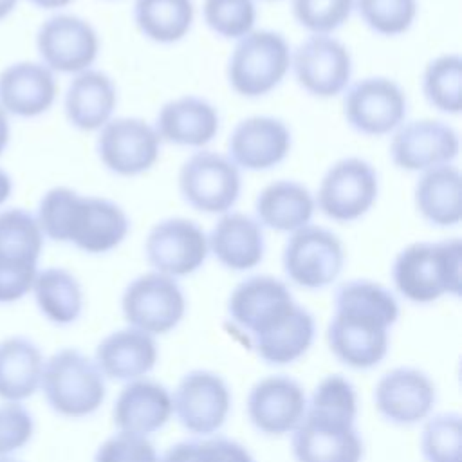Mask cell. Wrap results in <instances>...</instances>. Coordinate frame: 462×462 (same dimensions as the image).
<instances>
[{"instance_id":"obj_15","label":"cell","mask_w":462,"mask_h":462,"mask_svg":"<svg viewBox=\"0 0 462 462\" xmlns=\"http://www.w3.org/2000/svg\"><path fill=\"white\" fill-rule=\"evenodd\" d=\"M161 137L153 125L139 117H112L96 141L103 166L119 177H135L159 159Z\"/></svg>"},{"instance_id":"obj_41","label":"cell","mask_w":462,"mask_h":462,"mask_svg":"<svg viewBox=\"0 0 462 462\" xmlns=\"http://www.w3.org/2000/svg\"><path fill=\"white\" fill-rule=\"evenodd\" d=\"M296 22L310 34H332L352 14L354 0H291Z\"/></svg>"},{"instance_id":"obj_40","label":"cell","mask_w":462,"mask_h":462,"mask_svg":"<svg viewBox=\"0 0 462 462\" xmlns=\"http://www.w3.org/2000/svg\"><path fill=\"white\" fill-rule=\"evenodd\" d=\"M307 411L330 415L356 422L357 417V393L354 384L341 374L323 377L310 397L307 399Z\"/></svg>"},{"instance_id":"obj_1","label":"cell","mask_w":462,"mask_h":462,"mask_svg":"<svg viewBox=\"0 0 462 462\" xmlns=\"http://www.w3.org/2000/svg\"><path fill=\"white\" fill-rule=\"evenodd\" d=\"M399 318L393 292L372 280H348L334 292L327 343L348 368L370 370L388 354L390 328Z\"/></svg>"},{"instance_id":"obj_33","label":"cell","mask_w":462,"mask_h":462,"mask_svg":"<svg viewBox=\"0 0 462 462\" xmlns=\"http://www.w3.org/2000/svg\"><path fill=\"white\" fill-rule=\"evenodd\" d=\"M31 292L40 312L54 325H70L83 312L81 283L63 267L38 271Z\"/></svg>"},{"instance_id":"obj_39","label":"cell","mask_w":462,"mask_h":462,"mask_svg":"<svg viewBox=\"0 0 462 462\" xmlns=\"http://www.w3.org/2000/svg\"><path fill=\"white\" fill-rule=\"evenodd\" d=\"M202 18L220 38L240 40L254 31V0H204Z\"/></svg>"},{"instance_id":"obj_5","label":"cell","mask_w":462,"mask_h":462,"mask_svg":"<svg viewBox=\"0 0 462 462\" xmlns=\"http://www.w3.org/2000/svg\"><path fill=\"white\" fill-rule=\"evenodd\" d=\"M43 233L36 217L22 208L0 209V305L27 296L38 274Z\"/></svg>"},{"instance_id":"obj_47","label":"cell","mask_w":462,"mask_h":462,"mask_svg":"<svg viewBox=\"0 0 462 462\" xmlns=\"http://www.w3.org/2000/svg\"><path fill=\"white\" fill-rule=\"evenodd\" d=\"M18 0H0V22L5 20L14 9H16Z\"/></svg>"},{"instance_id":"obj_46","label":"cell","mask_w":462,"mask_h":462,"mask_svg":"<svg viewBox=\"0 0 462 462\" xmlns=\"http://www.w3.org/2000/svg\"><path fill=\"white\" fill-rule=\"evenodd\" d=\"M29 4H32L38 9H45V11H56L61 7H67L69 4H72L74 0H27Z\"/></svg>"},{"instance_id":"obj_22","label":"cell","mask_w":462,"mask_h":462,"mask_svg":"<svg viewBox=\"0 0 462 462\" xmlns=\"http://www.w3.org/2000/svg\"><path fill=\"white\" fill-rule=\"evenodd\" d=\"M291 146L292 135L282 119L251 116L233 128L227 141V157L238 170L265 171L283 162Z\"/></svg>"},{"instance_id":"obj_29","label":"cell","mask_w":462,"mask_h":462,"mask_svg":"<svg viewBox=\"0 0 462 462\" xmlns=\"http://www.w3.org/2000/svg\"><path fill=\"white\" fill-rule=\"evenodd\" d=\"M316 209L314 195L296 180H274L267 184L254 200L256 220L262 227L278 233H294L307 224Z\"/></svg>"},{"instance_id":"obj_31","label":"cell","mask_w":462,"mask_h":462,"mask_svg":"<svg viewBox=\"0 0 462 462\" xmlns=\"http://www.w3.org/2000/svg\"><path fill=\"white\" fill-rule=\"evenodd\" d=\"M43 354L36 343L22 336L0 341V399L22 402L40 388Z\"/></svg>"},{"instance_id":"obj_10","label":"cell","mask_w":462,"mask_h":462,"mask_svg":"<svg viewBox=\"0 0 462 462\" xmlns=\"http://www.w3.org/2000/svg\"><path fill=\"white\" fill-rule=\"evenodd\" d=\"M377 195L379 177L375 168L361 157H345L325 171L314 200L327 218L354 222L372 209Z\"/></svg>"},{"instance_id":"obj_26","label":"cell","mask_w":462,"mask_h":462,"mask_svg":"<svg viewBox=\"0 0 462 462\" xmlns=\"http://www.w3.org/2000/svg\"><path fill=\"white\" fill-rule=\"evenodd\" d=\"M220 128L215 105L197 96H182L164 103L155 119L161 141L188 148H204Z\"/></svg>"},{"instance_id":"obj_28","label":"cell","mask_w":462,"mask_h":462,"mask_svg":"<svg viewBox=\"0 0 462 462\" xmlns=\"http://www.w3.org/2000/svg\"><path fill=\"white\" fill-rule=\"evenodd\" d=\"M116 106L117 88L112 78L96 69L74 74L63 99L67 121L81 132H99L112 119Z\"/></svg>"},{"instance_id":"obj_2","label":"cell","mask_w":462,"mask_h":462,"mask_svg":"<svg viewBox=\"0 0 462 462\" xmlns=\"http://www.w3.org/2000/svg\"><path fill=\"white\" fill-rule=\"evenodd\" d=\"M34 217L45 238L72 244L88 254L116 249L130 229V220L119 204L105 197L81 195L67 186L47 189Z\"/></svg>"},{"instance_id":"obj_37","label":"cell","mask_w":462,"mask_h":462,"mask_svg":"<svg viewBox=\"0 0 462 462\" xmlns=\"http://www.w3.org/2000/svg\"><path fill=\"white\" fill-rule=\"evenodd\" d=\"M159 462H254L249 449L227 437L180 440L166 449Z\"/></svg>"},{"instance_id":"obj_48","label":"cell","mask_w":462,"mask_h":462,"mask_svg":"<svg viewBox=\"0 0 462 462\" xmlns=\"http://www.w3.org/2000/svg\"><path fill=\"white\" fill-rule=\"evenodd\" d=\"M0 462H18L14 458H9V457H0Z\"/></svg>"},{"instance_id":"obj_8","label":"cell","mask_w":462,"mask_h":462,"mask_svg":"<svg viewBox=\"0 0 462 462\" xmlns=\"http://www.w3.org/2000/svg\"><path fill=\"white\" fill-rule=\"evenodd\" d=\"M121 310L128 327L150 336H161L182 321L186 296L175 278L150 271L139 274L125 287Z\"/></svg>"},{"instance_id":"obj_44","label":"cell","mask_w":462,"mask_h":462,"mask_svg":"<svg viewBox=\"0 0 462 462\" xmlns=\"http://www.w3.org/2000/svg\"><path fill=\"white\" fill-rule=\"evenodd\" d=\"M13 189H14L13 177L4 168H0V208L9 200V197L13 195Z\"/></svg>"},{"instance_id":"obj_42","label":"cell","mask_w":462,"mask_h":462,"mask_svg":"<svg viewBox=\"0 0 462 462\" xmlns=\"http://www.w3.org/2000/svg\"><path fill=\"white\" fill-rule=\"evenodd\" d=\"M34 433V419L22 402L0 404V457L22 449Z\"/></svg>"},{"instance_id":"obj_21","label":"cell","mask_w":462,"mask_h":462,"mask_svg":"<svg viewBox=\"0 0 462 462\" xmlns=\"http://www.w3.org/2000/svg\"><path fill=\"white\" fill-rule=\"evenodd\" d=\"M307 408L303 386L283 374L256 381L245 401L249 422L263 435L278 437L292 433L301 422Z\"/></svg>"},{"instance_id":"obj_45","label":"cell","mask_w":462,"mask_h":462,"mask_svg":"<svg viewBox=\"0 0 462 462\" xmlns=\"http://www.w3.org/2000/svg\"><path fill=\"white\" fill-rule=\"evenodd\" d=\"M9 139H11V123H9V116L0 108V157L4 155L5 148L9 146Z\"/></svg>"},{"instance_id":"obj_17","label":"cell","mask_w":462,"mask_h":462,"mask_svg":"<svg viewBox=\"0 0 462 462\" xmlns=\"http://www.w3.org/2000/svg\"><path fill=\"white\" fill-rule=\"evenodd\" d=\"M296 305L285 282L269 274H256L242 280L231 291L227 314L253 339L278 327Z\"/></svg>"},{"instance_id":"obj_43","label":"cell","mask_w":462,"mask_h":462,"mask_svg":"<svg viewBox=\"0 0 462 462\" xmlns=\"http://www.w3.org/2000/svg\"><path fill=\"white\" fill-rule=\"evenodd\" d=\"M94 462H159V455L146 437L117 431L97 448Z\"/></svg>"},{"instance_id":"obj_16","label":"cell","mask_w":462,"mask_h":462,"mask_svg":"<svg viewBox=\"0 0 462 462\" xmlns=\"http://www.w3.org/2000/svg\"><path fill=\"white\" fill-rule=\"evenodd\" d=\"M208 254V235L197 222L182 217L157 222L144 242V256L152 269L175 280L199 271Z\"/></svg>"},{"instance_id":"obj_12","label":"cell","mask_w":462,"mask_h":462,"mask_svg":"<svg viewBox=\"0 0 462 462\" xmlns=\"http://www.w3.org/2000/svg\"><path fill=\"white\" fill-rule=\"evenodd\" d=\"M36 51L49 70L74 76L97 60L99 36L88 20L60 13L38 27Z\"/></svg>"},{"instance_id":"obj_18","label":"cell","mask_w":462,"mask_h":462,"mask_svg":"<svg viewBox=\"0 0 462 462\" xmlns=\"http://www.w3.org/2000/svg\"><path fill=\"white\" fill-rule=\"evenodd\" d=\"M460 152L458 132L439 119H415L402 123L392 137L390 159L404 171H426L453 164Z\"/></svg>"},{"instance_id":"obj_19","label":"cell","mask_w":462,"mask_h":462,"mask_svg":"<svg viewBox=\"0 0 462 462\" xmlns=\"http://www.w3.org/2000/svg\"><path fill=\"white\" fill-rule=\"evenodd\" d=\"M291 448L296 462H361L365 455L356 422L307 410L292 431Z\"/></svg>"},{"instance_id":"obj_23","label":"cell","mask_w":462,"mask_h":462,"mask_svg":"<svg viewBox=\"0 0 462 462\" xmlns=\"http://www.w3.org/2000/svg\"><path fill=\"white\" fill-rule=\"evenodd\" d=\"M58 96L54 72L42 61H14L0 70V108L32 119L49 112Z\"/></svg>"},{"instance_id":"obj_32","label":"cell","mask_w":462,"mask_h":462,"mask_svg":"<svg viewBox=\"0 0 462 462\" xmlns=\"http://www.w3.org/2000/svg\"><path fill=\"white\" fill-rule=\"evenodd\" d=\"M316 337V319L301 305H296L292 312L273 330L253 337L254 352L267 365H291L303 357L312 346Z\"/></svg>"},{"instance_id":"obj_11","label":"cell","mask_w":462,"mask_h":462,"mask_svg":"<svg viewBox=\"0 0 462 462\" xmlns=\"http://www.w3.org/2000/svg\"><path fill=\"white\" fill-rule=\"evenodd\" d=\"M406 108L404 90L384 76L363 78L343 96V116L348 126L370 137L395 132L404 123Z\"/></svg>"},{"instance_id":"obj_30","label":"cell","mask_w":462,"mask_h":462,"mask_svg":"<svg viewBox=\"0 0 462 462\" xmlns=\"http://www.w3.org/2000/svg\"><path fill=\"white\" fill-rule=\"evenodd\" d=\"M420 217L439 227L457 226L462 218V179L455 164H442L420 173L413 189Z\"/></svg>"},{"instance_id":"obj_3","label":"cell","mask_w":462,"mask_h":462,"mask_svg":"<svg viewBox=\"0 0 462 462\" xmlns=\"http://www.w3.org/2000/svg\"><path fill=\"white\" fill-rule=\"evenodd\" d=\"M392 282L397 292L411 303L428 305L446 294L458 296L462 289V242H413L401 249L392 263Z\"/></svg>"},{"instance_id":"obj_13","label":"cell","mask_w":462,"mask_h":462,"mask_svg":"<svg viewBox=\"0 0 462 462\" xmlns=\"http://www.w3.org/2000/svg\"><path fill=\"white\" fill-rule=\"evenodd\" d=\"M171 410L186 431L209 437L227 420L231 390L222 375L211 370H191L177 383Z\"/></svg>"},{"instance_id":"obj_20","label":"cell","mask_w":462,"mask_h":462,"mask_svg":"<svg viewBox=\"0 0 462 462\" xmlns=\"http://www.w3.org/2000/svg\"><path fill=\"white\" fill-rule=\"evenodd\" d=\"M435 401V383L413 366L392 368L374 386L375 410L395 426H411L428 419Z\"/></svg>"},{"instance_id":"obj_25","label":"cell","mask_w":462,"mask_h":462,"mask_svg":"<svg viewBox=\"0 0 462 462\" xmlns=\"http://www.w3.org/2000/svg\"><path fill=\"white\" fill-rule=\"evenodd\" d=\"M157 343L153 336L125 327L105 336L94 352V363L112 381H135L150 374L157 365Z\"/></svg>"},{"instance_id":"obj_34","label":"cell","mask_w":462,"mask_h":462,"mask_svg":"<svg viewBox=\"0 0 462 462\" xmlns=\"http://www.w3.org/2000/svg\"><path fill=\"white\" fill-rule=\"evenodd\" d=\"M193 0H135L134 20L141 34L155 43H177L191 31Z\"/></svg>"},{"instance_id":"obj_49","label":"cell","mask_w":462,"mask_h":462,"mask_svg":"<svg viewBox=\"0 0 462 462\" xmlns=\"http://www.w3.org/2000/svg\"><path fill=\"white\" fill-rule=\"evenodd\" d=\"M269 2H273V0H269Z\"/></svg>"},{"instance_id":"obj_38","label":"cell","mask_w":462,"mask_h":462,"mask_svg":"<svg viewBox=\"0 0 462 462\" xmlns=\"http://www.w3.org/2000/svg\"><path fill=\"white\" fill-rule=\"evenodd\" d=\"M365 25L381 36H399L410 31L417 18V0H354Z\"/></svg>"},{"instance_id":"obj_24","label":"cell","mask_w":462,"mask_h":462,"mask_svg":"<svg viewBox=\"0 0 462 462\" xmlns=\"http://www.w3.org/2000/svg\"><path fill=\"white\" fill-rule=\"evenodd\" d=\"M171 393L152 379L126 383L114 401L112 420L119 431L148 437L171 417Z\"/></svg>"},{"instance_id":"obj_9","label":"cell","mask_w":462,"mask_h":462,"mask_svg":"<svg viewBox=\"0 0 462 462\" xmlns=\"http://www.w3.org/2000/svg\"><path fill=\"white\" fill-rule=\"evenodd\" d=\"M179 191L193 209L208 215H224L231 211L240 197V170L229 157L200 150L180 166Z\"/></svg>"},{"instance_id":"obj_27","label":"cell","mask_w":462,"mask_h":462,"mask_svg":"<svg viewBox=\"0 0 462 462\" xmlns=\"http://www.w3.org/2000/svg\"><path fill=\"white\" fill-rule=\"evenodd\" d=\"M209 253L229 271H249L265 254V236L260 222L245 213H224L208 235Z\"/></svg>"},{"instance_id":"obj_6","label":"cell","mask_w":462,"mask_h":462,"mask_svg":"<svg viewBox=\"0 0 462 462\" xmlns=\"http://www.w3.org/2000/svg\"><path fill=\"white\" fill-rule=\"evenodd\" d=\"M291 47L283 34L251 31L236 40L227 61V81L244 97H262L274 90L291 69Z\"/></svg>"},{"instance_id":"obj_7","label":"cell","mask_w":462,"mask_h":462,"mask_svg":"<svg viewBox=\"0 0 462 462\" xmlns=\"http://www.w3.org/2000/svg\"><path fill=\"white\" fill-rule=\"evenodd\" d=\"M343 265L345 249L339 236L312 224L291 233L282 251L285 276L307 291H318L336 282Z\"/></svg>"},{"instance_id":"obj_14","label":"cell","mask_w":462,"mask_h":462,"mask_svg":"<svg viewBox=\"0 0 462 462\" xmlns=\"http://www.w3.org/2000/svg\"><path fill=\"white\" fill-rule=\"evenodd\" d=\"M291 69L307 94L327 99L346 90L352 78V56L346 45L332 34H310L291 52Z\"/></svg>"},{"instance_id":"obj_4","label":"cell","mask_w":462,"mask_h":462,"mask_svg":"<svg viewBox=\"0 0 462 462\" xmlns=\"http://www.w3.org/2000/svg\"><path fill=\"white\" fill-rule=\"evenodd\" d=\"M40 388L49 408L69 419L92 415L106 397L105 375L78 348H61L43 363Z\"/></svg>"},{"instance_id":"obj_36","label":"cell","mask_w":462,"mask_h":462,"mask_svg":"<svg viewBox=\"0 0 462 462\" xmlns=\"http://www.w3.org/2000/svg\"><path fill=\"white\" fill-rule=\"evenodd\" d=\"M420 453L426 462H462V420L455 411L430 417L420 431Z\"/></svg>"},{"instance_id":"obj_35","label":"cell","mask_w":462,"mask_h":462,"mask_svg":"<svg viewBox=\"0 0 462 462\" xmlns=\"http://www.w3.org/2000/svg\"><path fill=\"white\" fill-rule=\"evenodd\" d=\"M422 92L426 101L444 114H458L462 106V58L440 54L422 72Z\"/></svg>"}]
</instances>
